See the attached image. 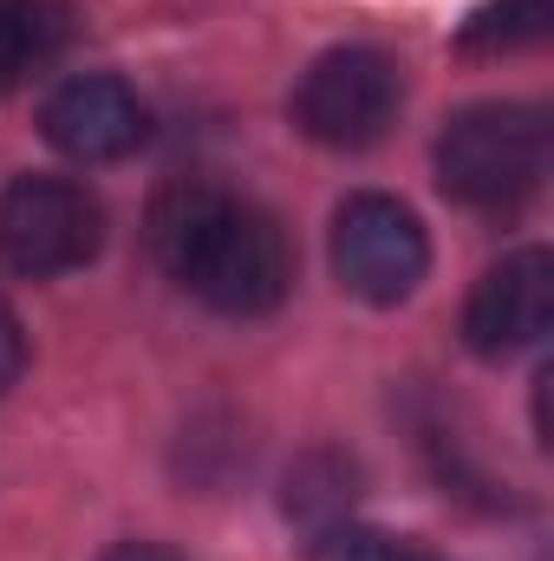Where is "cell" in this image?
<instances>
[{"label": "cell", "instance_id": "6da1fadb", "mask_svg": "<svg viewBox=\"0 0 554 561\" xmlns=\"http://www.w3.org/2000/svg\"><path fill=\"white\" fill-rule=\"evenodd\" d=\"M150 249L176 287H189L203 307L235 313V320L275 313L293 287L287 229L268 209L216 183H170L150 203Z\"/></svg>", "mask_w": 554, "mask_h": 561}, {"label": "cell", "instance_id": "7a4b0ae2", "mask_svg": "<svg viewBox=\"0 0 554 561\" xmlns=\"http://www.w3.org/2000/svg\"><path fill=\"white\" fill-rule=\"evenodd\" d=\"M554 157V131L542 105H470L437 138V183L463 209L509 216L522 209Z\"/></svg>", "mask_w": 554, "mask_h": 561}, {"label": "cell", "instance_id": "3957f363", "mask_svg": "<svg viewBox=\"0 0 554 561\" xmlns=\"http://www.w3.org/2000/svg\"><path fill=\"white\" fill-rule=\"evenodd\" d=\"M105 249V209L72 176H13L0 183V262L13 275H72Z\"/></svg>", "mask_w": 554, "mask_h": 561}, {"label": "cell", "instance_id": "277c9868", "mask_svg": "<svg viewBox=\"0 0 554 561\" xmlns=\"http://www.w3.org/2000/svg\"><path fill=\"white\" fill-rule=\"evenodd\" d=\"M405 105L399 59L379 46H333L293 85V125L326 150H366L392 131Z\"/></svg>", "mask_w": 554, "mask_h": 561}, {"label": "cell", "instance_id": "5b68a950", "mask_svg": "<svg viewBox=\"0 0 554 561\" xmlns=\"http://www.w3.org/2000/svg\"><path fill=\"white\" fill-rule=\"evenodd\" d=\"M430 268V236L399 196H346L333 216V275L372 307L412 300Z\"/></svg>", "mask_w": 554, "mask_h": 561}, {"label": "cell", "instance_id": "8992f818", "mask_svg": "<svg viewBox=\"0 0 554 561\" xmlns=\"http://www.w3.org/2000/svg\"><path fill=\"white\" fill-rule=\"evenodd\" d=\"M554 327V262L549 249H516L503 255L489 275L476 280L470 307H463V340L483 359H509L522 346H535Z\"/></svg>", "mask_w": 554, "mask_h": 561}, {"label": "cell", "instance_id": "52a82bcc", "mask_svg": "<svg viewBox=\"0 0 554 561\" xmlns=\"http://www.w3.org/2000/svg\"><path fill=\"white\" fill-rule=\"evenodd\" d=\"M39 125H46V144L66 150L72 163H118V157H131V150L150 138L143 99L125 79H112V72L66 79V85L46 99Z\"/></svg>", "mask_w": 554, "mask_h": 561}, {"label": "cell", "instance_id": "ba28073f", "mask_svg": "<svg viewBox=\"0 0 554 561\" xmlns=\"http://www.w3.org/2000/svg\"><path fill=\"white\" fill-rule=\"evenodd\" d=\"M66 39H72L66 0H0V92L46 72L66 53Z\"/></svg>", "mask_w": 554, "mask_h": 561}, {"label": "cell", "instance_id": "9c48e42d", "mask_svg": "<svg viewBox=\"0 0 554 561\" xmlns=\"http://www.w3.org/2000/svg\"><path fill=\"white\" fill-rule=\"evenodd\" d=\"M554 26V0H489V7H476L470 13V26H463V53H529V46H542Z\"/></svg>", "mask_w": 554, "mask_h": 561}, {"label": "cell", "instance_id": "30bf717a", "mask_svg": "<svg viewBox=\"0 0 554 561\" xmlns=\"http://www.w3.org/2000/svg\"><path fill=\"white\" fill-rule=\"evenodd\" d=\"M353 510V463L339 457H307L287 477V516H300L307 529H333Z\"/></svg>", "mask_w": 554, "mask_h": 561}, {"label": "cell", "instance_id": "8fae6325", "mask_svg": "<svg viewBox=\"0 0 554 561\" xmlns=\"http://www.w3.org/2000/svg\"><path fill=\"white\" fill-rule=\"evenodd\" d=\"M307 561H450V556H437V549L417 542V536L366 529V523H333V529H313Z\"/></svg>", "mask_w": 554, "mask_h": 561}, {"label": "cell", "instance_id": "7c38bea8", "mask_svg": "<svg viewBox=\"0 0 554 561\" xmlns=\"http://www.w3.org/2000/svg\"><path fill=\"white\" fill-rule=\"evenodd\" d=\"M26 373V333H20V320H13V307L0 300V399L13 392V379Z\"/></svg>", "mask_w": 554, "mask_h": 561}, {"label": "cell", "instance_id": "4fadbf2b", "mask_svg": "<svg viewBox=\"0 0 554 561\" xmlns=\"http://www.w3.org/2000/svg\"><path fill=\"white\" fill-rule=\"evenodd\" d=\"M105 561H176L170 549H157V542H125V549H112Z\"/></svg>", "mask_w": 554, "mask_h": 561}]
</instances>
